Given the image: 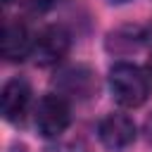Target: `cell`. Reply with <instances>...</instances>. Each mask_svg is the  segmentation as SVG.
Returning <instances> with one entry per match:
<instances>
[{
    "instance_id": "obj_11",
    "label": "cell",
    "mask_w": 152,
    "mask_h": 152,
    "mask_svg": "<svg viewBox=\"0 0 152 152\" xmlns=\"http://www.w3.org/2000/svg\"><path fill=\"white\" fill-rule=\"evenodd\" d=\"M145 133H147V142H152V116H147L145 121Z\"/></svg>"
},
{
    "instance_id": "obj_3",
    "label": "cell",
    "mask_w": 152,
    "mask_h": 152,
    "mask_svg": "<svg viewBox=\"0 0 152 152\" xmlns=\"http://www.w3.org/2000/svg\"><path fill=\"white\" fill-rule=\"evenodd\" d=\"M71 48V36L64 26H45L36 38H33V59L38 66H52L59 59H64V55Z\"/></svg>"
},
{
    "instance_id": "obj_12",
    "label": "cell",
    "mask_w": 152,
    "mask_h": 152,
    "mask_svg": "<svg viewBox=\"0 0 152 152\" xmlns=\"http://www.w3.org/2000/svg\"><path fill=\"white\" fill-rule=\"evenodd\" d=\"M145 43L150 45V52H152V28H150V31H145Z\"/></svg>"
},
{
    "instance_id": "obj_1",
    "label": "cell",
    "mask_w": 152,
    "mask_h": 152,
    "mask_svg": "<svg viewBox=\"0 0 152 152\" xmlns=\"http://www.w3.org/2000/svg\"><path fill=\"white\" fill-rule=\"evenodd\" d=\"M109 90L121 107L135 109L142 107L150 95V78L140 66L128 62H116L109 69Z\"/></svg>"
},
{
    "instance_id": "obj_2",
    "label": "cell",
    "mask_w": 152,
    "mask_h": 152,
    "mask_svg": "<svg viewBox=\"0 0 152 152\" xmlns=\"http://www.w3.org/2000/svg\"><path fill=\"white\" fill-rule=\"evenodd\" d=\"M71 124V107L64 95L48 93L38 100L36 107V128L43 138H57L62 135Z\"/></svg>"
},
{
    "instance_id": "obj_4",
    "label": "cell",
    "mask_w": 152,
    "mask_h": 152,
    "mask_svg": "<svg viewBox=\"0 0 152 152\" xmlns=\"http://www.w3.org/2000/svg\"><path fill=\"white\" fill-rule=\"evenodd\" d=\"M28 107H31V86H28V81H24L19 76L10 78L2 86V93H0V109H2L5 121L21 124L28 114Z\"/></svg>"
},
{
    "instance_id": "obj_5",
    "label": "cell",
    "mask_w": 152,
    "mask_h": 152,
    "mask_svg": "<svg viewBox=\"0 0 152 152\" xmlns=\"http://www.w3.org/2000/svg\"><path fill=\"white\" fill-rule=\"evenodd\" d=\"M97 135H100V142L107 150L119 152V150H126L135 140V124H133L131 116L112 112L97 124Z\"/></svg>"
},
{
    "instance_id": "obj_14",
    "label": "cell",
    "mask_w": 152,
    "mask_h": 152,
    "mask_svg": "<svg viewBox=\"0 0 152 152\" xmlns=\"http://www.w3.org/2000/svg\"><path fill=\"white\" fill-rule=\"evenodd\" d=\"M109 2H126V0H109Z\"/></svg>"
},
{
    "instance_id": "obj_7",
    "label": "cell",
    "mask_w": 152,
    "mask_h": 152,
    "mask_svg": "<svg viewBox=\"0 0 152 152\" xmlns=\"http://www.w3.org/2000/svg\"><path fill=\"white\" fill-rule=\"evenodd\" d=\"M57 86L64 95H74V97H88L95 90V76L90 69L86 66H69L59 74Z\"/></svg>"
},
{
    "instance_id": "obj_13",
    "label": "cell",
    "mask_w": 152,
    "mask_h": 152,
    "mask_svg": "<svg viewBox=\"0 0 152 152\" xmlns=\"http://www.w3.org/2000/svg\"><path fill=\"white\" fill-rule=\"evenodd\" d=\"M2 2H5V5H12V2H17V0H2Z\"/></svg>"
},
{
    "instance_id": "obj_10",
    "label": "cell",
    "mask_w": 152,
    "mask_h": 152,
    "mask_svg": "<svg viewBox=\"0 0 152 152\" xmlns=\"http://www.w3.org/2000/svg\"><path fill=\"white\" fill-rule=\"evenodd\" d=\"M62 0H33V5H36V10H52L55 5H59Z\"/></svg>"
},
{
    "instance_id": "obj_9",
    "label": "cell",
    "mask_w": 152,
    "mask_h": 152,
    "mask_svg": "<svg viewBox=\"0 0 152 152\" xmlns=\"http://www.w3.org/2000/svg\"><path fill=\"white\" fill-rule=\"evenodd\" d=\"M45 152H88V150L81 147V145H76V142H64V145L50 147V150H45Z\"/></svg>"
},
{
    "instance_id": "obj_6",
    "label": "cell",
    "mask_w": 152,
    "mask_h": 152,
    "mask_svg": "<svg viewBox=\"0 0 152 152\" xmlns=\"http://www.w3.org/2000/svg\"><path fill=\"white\" fill-rule=\"evenodd\" d=\"M33 50V38L26 24L17 17H10L2 26V57L7 62H21Z\"/></svg>"
},
{
    "instance_id": "obj_8",
    "label": "cell",
    "mask_w": 152,
    "mask_h": 152,
    "mask_svg": "<svg viewBox=\"0 0 152 152\" xmlns=\"http://www.w3.org/2000/svg\"><path fill=\"white\" fill-rule=\"evenodd\" d=\"M145 43V31L140 26H119L114 31L107 33V40H104V48L114 55H128L133 50H138L140 45Z\"/></svg>"
}]
</instances>
